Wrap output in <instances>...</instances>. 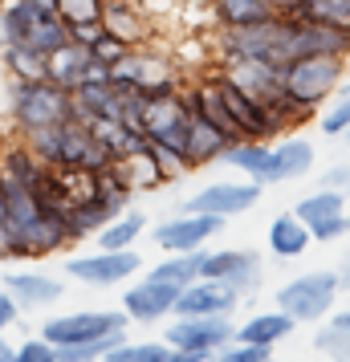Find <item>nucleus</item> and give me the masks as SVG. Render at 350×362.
<instances>
[{
    "label": "nucleus",
    "instance_id": "obj_9",
    "mask_svg": "<svg viewBox=\"0 0 350 362\" xmlns=\"http://www.w3.org/2000/svg\"><path fill=\"white\" fill-rule=\"evenodd\" d=\"M196 257H200V277L228 281L240 297H252L265 281L261 257L252 248H200Z\"/></svg>",
    "mask_w": 350,
    "mask_h": 362
},
{
    "label": "nucleus",
    "instance_id": "obj_47",
    "mask_svg": "<svg viewBox=\"0 0 350 362\" xmlns=\"http://www.w3.org/2000/svg\"><path fill=\"white\" fill-rule=\"evenodd\" d=\"M338 285H342V289H350V261L338 269Z\"/></svg>",
    "mask_w": 350,
    "mask_h": 362
},
{
    "label": "nucleus",
    "instance_id": "obj_44",
    "mask_svg": "<svg viewBox=\"0 0 350 362\" xmlns=\"http://www.w3.org/2000/svg\"><path fill=\"white\" fill-rule=\"evenodd\" d=\"M322 187L346 192V187H350V163H334L330 171H322Z\"/></svg>",
    "mask_w": 350,
    "mask_h": 362
},
{
    "label": "nucleus",
    "instance_id": "obj_37",
    "mask_svg": "<svg viewBox=\"0 0 350 362\" xmlns=\"http://www.w3.org/2000/svg\"><path fill=\"white\" fill-rule=\"evenodd\" d=\"M122 163H127V175H131L134 192H151V187H163L167 183V171L159 167V159L151 155V147H143L139 155L122 159Z\"/></svg>",
    "mask_w": 350,
    "mask_h": 362
},
{
    "label": "nucleus",
    "instance_id": "obj_34",
    "mask_svg": "<svg viewBox=\"0 0 350 362\" xmlns=\"http://www.w3.org/2000/svg\"><path fill=\"white\" fill-rule=\"evenodd\" d=\"M317 127H322V134H330V139L350 131V82H338V90L317 106Z\"/></svg>",
    "mask_w": 350,
    "mask_h": 362
},
{
    "label": "nucleus",
    "instance_id": "obj_17",
    "mask_svg": "<svg viewBox=\"0 0 350 362\" xmlns=\"http://www.w3.org/2000/svg\"><path fill=\"white\" fill-rule=\"evenodd\" d=\"M310 167H314V143H310V139H301L298 131L281 134V143H273V151H269V167H265V180H261V187L301 180Z\"/></svg>",
    "mask_w": 350,
    "mask_h": 362
},
{
    "label": "nucleus",
    "instance_id": "obj_11",
    "mask_svg": "<svg viewBox=\"0 0 350 362\" xmlns=\"http://www.w3.org/2000/svg\"><path fill=\"white\" fill-rule=\"evenodd\" d=\"M305 53H338V57H350V29H338V25H326V21H289V33H285L281 45V66L293 62V57H305Z\"/></svg>",
    "mask_w": 350,
    "mask_h": 362
},
{
    "label": "nucleus",
    "instance_id": "obj_30",
    "mask_svg": "<svg viewBox=\"0 0 350 362\" xmlns=\"http://www.w3.org/2000/svg\"><path fill=\"white\" fill-rule=\"evenodd\" d=\"M277 13V0H212L216 25H252Z\"/></svg>",
    "mask_w": 350,
    "mask_h": 362
},
{
    "label": "nucleus",
    "instance_id": "obj_39",
    "mask_svg": "<svg viewBox=\"0 0 350 362\" xmlns=\"http://www.w3.org/2000/svg\"><path fill=\"white\" fill-rule=\"evenodd\" d=\"M57 17L66 21L69 29L78 25H102V0H53Z\"/></svg>",
    "mask_w": 350,
    "mask_h": 362
},
{
    "label": "nucleus",
    "instance_id": "obj_26",
    "mask_svg": "<svg viewBox=\"0 0 350 362\" xmlns=\"http://www.w3.org/2000/svg\"><path fill=\"white\" fill-rule=\"evenodd\" d=\"M41 171H45V163L33 155V147L25 139L0 147V180L4 183H17V187H29L33 192L37 180H41Z\"/></svg>",
    "mask_w": 350,
    "mask_h": 362
},
{
    "label": "nucleus",
    "instance_id": "obj_32",
    "mask_svg": "<svg viewBox=\"0 0 350 362\" xmlns=\"http://www.w3.org/2000/svg\"><path fill=\"white\" fill-rule=\"evenodd\" d=\"M314 350L330 358H350V310L326 313V326L314 334Z\"/></svg>",
    "mask_w": 350,
    "mask_h": 362
},
{
    "label": "nucleus",
    "instance_id": "obj_48",
    "mask_svg": "<svg viewBox=\"0 0 350 362\" xmlns=\"http://www.w3.org/2000/svg\"><path fill=\"white\" fill-rule=\"evenodd\" d=\"M346 212H350V187H346Z\"/></svg>",
    "mask_w": 350,
    "mask_h": 362
},
{
    "label": "nucleus",
    "instance_id": "obj_4",
    "mask_svg": "<svg viewBox=\"0 0 350 362\" xmlns=\"http://www.w3.org/2000/svg\"><path fill=\"white\" fill-rule=\"evenodd\" d=\"M285 33H289V21L281 13H273L265 21H252V25H220L216 29V66L228 62V57H269L281 66V45Z\"/></svg>",
    "mask_w": 350,
    "mask_h": 362
},
{
    "label": "nucleus",
    "instance_id": "obj_22",
    "mask_svg": "<svg viewBox=\"0 0 350 362\" xmlns=\"http://www.w3.org/2000/svg\"><path fill=\"white\" fill-rule=\"evenodd\" d=\"M131 204H122V199H115V196H90V199H82V204H74L69 208V228H74V240H94V232L98 228H106L110 220H115L118 212H127Z\"/></svg>",
    "mask_w": 350,
    "mask_h": 362
},
{
    "label": "nucleus",
    "instance_id": "obj_42",
    "mask_svg": "<svg viewBox=\"0 0 350 362\" xmlns=\"http://www.w3.org/2000/svg\"><path fill=\"white\" fill-rule=\"evenodd\" d=\"M314 240H338V236H346L350 232V212L342 216H330V220H322V224H314Z\"/></svg>",
    "mask_w": 350,
    "mask_h": 362
},
{
    "label": "nucleus",
    "instance_id": "obj_36",
    "mask_svg": "<svg viewBox=\"0 0 350 362\" xmlns=\"http://www.w3.org/2000/svg\"><path fill=\"white\" fill-rule=\"evenodd\" d=\"M147 277L184 289V285H192V281L200 277V257H196V252H167V261H159L155 269H147Z\"/></svg>",
    "mask_w": 350,
    "mask_h": 362
},
{
    "label": "nucleus",
    "instance_id": "obj_20",
    "mask_svg": "<svg viewBox=\"0 0 350 362\" xmlns=\"http://www.w3.org/2000/svg\"><path fill=\"white\" fill-rule=\"evenodd\" d=\"M90 62H94V57H90V45H82V41H74V37H69L66 45H57V49L45 53V78L74 94V90L86 82Z\"/></svg>",
    "mask_w": 350,
    "mask_h": 362
},
{
    "label": "nucleus",
    "instance_id": "obj_23",
    "mask_svg": "<svg viewBox=\"0 0 350 362\" xmlns=\"http://www.w3.org/2000/svg\"><path fill=\"white\" fill-rule=\"evenodd\" d=\"M228 147H233V139L220 131V127H212L204 115L192 110V127H187V163H192V171L224 159V151Z\"/></svg>",
    "mask_w": 350,
    "mask_h": 362
},
{
    "label": "nucleus",
    "instance_id": "obj_16",
    "mask_svg": "<svg viewBox=\"0 0 350 362\" xmlns=\"http://www.w3.org/2000/svg\"><path fill=\"white\" fill-rule=\"evenodd\" d=\"M175 297H180V285H167V281H155V277H143L139 285H131L122 293V313L131 322H163L175 313Z\"/></svg>",
    "mask_w": 350,
    "mask_h": 362
},
{
    "label": "nucleus",
    "instance_id": "obj_28",
    "mask_svg": "<svg viewBox=\"0 0 350 362\" xmlns=\"http://www.w3.org/2000/svg\"><path fill=\"white\" fill-rule=\"evenodd\" d=\"M147 232V216L143 212H118L106 228H98L94 232V245L98 248H106V252H122V248H134L139 245V236Z\"/></svg>",
    "mask_w": 350,
    "mask_h": 362
},
{
    "label": "nucleus",
    "instance_id": "obj_33",
    "mask_svg": "<svg viewBox=\"0 0 350 362\" xmlns=\"http://www.w3.org/2000/svg\"><path fill=\"white\" fill-rule=\"evenodd\" d=\"M106 362H180V354H175V346L167 342H122L110 346L106 350Z\"/></svg>",
    "mask_w": 350,
    "mask_h": 362
},
{
    "label": "nucleus",
    "instance_id": "obj_29",
    "mask_svg": "<svg viewBox=\"0 0 350 362\" xmlns=\"http://www.w3.org/2000/svg\"><path fill=\"white\" fill-rule=\"evenodd\" d=\"M269 151H273V143H265V139H240V143H233L224 151V163L236 167L245 180L261 183L265 180V167H269Z\"/></svg>",
    "mask_w": 350,
    "mask_h": 362
},
{
    "label": "nucleus",
    "instance_id": "obj_18",
    "mask_svg": "<svg viewBox=\"0 0 350 362\" xmlns=\"http://www.w3.org/2000/svg\"><path fill=\"white\" fill-rule=\"evenodd\" d=\"M102 29H110L115 37H122L127 45H151V17L143 4H134V0H102Z\"/></svg>",
    "mask_w": 350,
    "mask_h": 362
},
{
    "label": "nucleus",
    "instance_id": "obj_25",
    "mask_svg": "<svg viewBox=\"0 0 350 362\" xmlns=\"http://www.w3.org/2000/svg\"><path fill=\"white\" fill-rule=\"evenodd\" d=\"M86 127L98 134V143L110 151V159H118V163L147 147V134L139 131V127H131V122H122V118H94Z\"/></svg>",
    "mask_w": 350,
    "mask_h": 362
},
{
    "label": "nucleus",
    "instance_id": "obj_27",
    "mask_svg": "<svg viewBox=\"0 0 350 362\" xmlns=\"http://www.w3.org/2000/svg\"><path fill=\"white\" fill-rule=\"evenodd\" d=\"M310 245H314V232H310V224L301 216H293V212L273 216V224H269V248H273V257H301Z\"/></svg>",
    "mask_w": 350,
    "mask_h": 362
},
{
    "label": "nucleus",
    "instance_id": "obj_13",
    "mask_svg": "<svg viewBox=\"0 0 350 362\" xmlns=\"http://www.w3.org/2000/svg\"><path fill=\"white\" fill-rule=\"evenodd\" d=\"M245 297L236 293L228 281H216V277H196L192 285L180 289L175 297V313L180 317H204V313H212V317H233V310L240 305ZM171 313V317H175Z\"/></svg>",
    "mask_w": 350,
    "mask_h": 362
},
{
    "label": "nucleus",
    "instance_id": "obj_3",
    "mask_svg": "<svg viewBox=\"0 0 350 362\" xmlns=\"http://www.w3.org/2000/svg\"><path fill=\"white\" fill-rule=\"evenodd\" d=\"M338 293H342L338 269H310V273H301V277L285 281L281 289L273 293V301H277V310H285L298 326H305V322H322V317L334 310Z\"/></svg>",
    "mask_w": 350,
    "mask_h": 362
},
{
    "label": "nucleus",
    "instance_id": "obj_46",
    "mask_svg": "<svg viewBox=\"0 0 350 362\" xmlns=\"http://www.w3.org/2000/svg\"><path fill=\"white\" fill-rule=\"evenodd\" d=\"M4 45H13V37H8V17H4V0H0V49Z\"/></svg>",
    "mask_w": 350,
    "mask_h": 362
},
{
    "label": "nucleus",
    "instance_id": "obj_31",
    "mask_svg": "<svg viewBox=\"0 0 350 362\" xmlns=\"http://www.w3.org/2000/svg\"><path fill=\"white\" fill-rule=\"evenodd\" d=\"M342 212H346V192H334V187H317V192H310L305 199L293 204V216H301L310 228L322 224V220H330V216H342Z\"/></svg>",
    "mask_w": 350,
    "mask_h": 362
},
{
    "label": "nucleus",
    "instance_id": "obj_40",
    "mask_svg": "<svg viewBox=\"0 0 350 362\" xmlns=\"http://www.w3.org/2000/svg\"><path fill=\"white\" fill-rule=\"evenodd\" d=\"M310 21H326L338 29H350V0H301Z\"/></svg>",
    "mask_w": 350,
    "mask_h": 362
},
{
    "label": "nucleus",
    "instance_id": "obj_45",
    "mask_svg": "<svg viewBox=\"0 0 350 362\" xmlns=\"http://www.w3.org/2000/svg\"><path fill=\"white\" fill-rule=\"evenodd\" d=\"M0 362H17V346L4 338V329H0Z\"/></svg>",
    "mask_w": 350,
    "mask_h": 362
},
{
    "label": "nucleus",
    "instance_id": "obj_6",
    "mask_svg": "<svg viewBox=\"0 0 350 362\" xmlns=\"http://www.w3.org/2000/svg\"><path fill=\"white\" fill-rule=\"evenodd\" d=\"M4 17H8L13 45H33V49L49 53L69 41V25L57 17L53 4H41V0H4Z\"/></svg>",
    "mask_w": 350,
    "mask_h": 362
},
{
    "label": "nucleus",
    "instance_id": "obj_15",
    "mask_svg": "<svg viewBox=\"0 0 350 362\" xmlns=\"http://www.w3.org/2000/svg\"><path fill=\"white\" fill-rule=\"evenodd\" d=\"M257 199H261V183H252V180H240V183H208V187H200L196 196H187L184 212H208V216L228 220V216L249 212Z\"/></svg>",
    "mask_w": 350,
    "mask_h": 362
},
{
    "label": "nucleus",
    "instance_id": "obj_5",
    "mask_svg": "<svg viewBox=\"0 0 350 362\" xmlns=\"http://www.w3.org/2000/svg\"><path fill=\"white\" fill-rule=\"evenodd\" d=\"M346 74V57L338 53H305V57H293L285 62V94L301 106H322L330 98L338 82Z\"/></svg>",
    "mask_w": 350,
    "mask_h": 362
},
{
    "label": "nucleus",
    "instance_id": "obj_24",
    "mask_svg": "<svg viewBox=\"0 0 350 362\" xmlns=\"http://www.w3.org/2000/svg\"><path fill=\"white\" fill-rule=\"evenodd\" d=\"M293 329H298V322H293L285 310H277V305H273V310H265V313H252V317H245V322L236 326V338H240V342H257V346H269V350H273V346L285 342Z\"/></svg>",
    "mask_w": 350,
    "mask_h": 362
},
{
    "label": "nucleus",
    "instance_id": "obj_2",
    "mask_svg": "<svg viewBox=\"0 0 350 362\" xmlns=\"http://www.w3.org/2000/svg\"><path fill=\"white\" fill-rule=\"evenodd\" d=\"M131 317L122 310H82V313H62V317H45V326L37 334H45L57 350L62 346H102L110 350L127 338Z\"/></svg>",
    "mask_w": 350,
    "mask_h": 362
},
{
    "label": "nucleus",
    "instance_id": "obj_49",
    "mask_svg": "<svg viewBox=\"0 0 350 362\" xmlns=\"http://www.w3.org/2000/svg\"><path fill=\"white\" fill-rule=\"evenodd\" d=\"M342 139H346V147H350V131H346V134H342Z\"/></svg>",
    "mask_w": 350,
    "mask_h": 362
},
{
    "label": "nucleus",
    "instance_id": "obj_14",
    "mask_svg": "<svg viewBox=\"0 0 350 362\" xmlns=\"http://www.w3.org/2000/svg\"><path fill=\"white\" fill-rule=\"evenodd\" d=\"M216 74L228 78L233 86H240L245 94L261 98V102L285 90V66L269 62V57H228V62L216 66Z\"/></svg>",
    "mask_w": 350,
    "mask_h": 362
},
{
    "label": "nucleus",
    "instance_id": "obj_21",
    "mask_svg": "<svg viewBox=\"0 0 350 362\" xmlns=\"http://www.w3.org/2000/svg\"><path fill=\"white\" fill-rule=\"evenodd\" d=\"M74 118L82 122H94V118H122V94L110 78H86L78 90H74Z\"/></svg>",
    "mask_w": 350,
    "mask_h": 362
},
{
    "label": "nucleus",
    "instance_id": "obj_43",
    "mask_svg": "<svg viewBox=\"0 0 350 362\" xmlns=\"http://www.w3.org/2000/svg\"><path fill=\"white\" fill-rule=\"evenodd\" d=\"M17 317H21V301L8 293L4 285H0V329H8L13 322H17Z\"/></svg>",
    "mask_w": 350,
    "mask_h": 362
},
{
    "label": "nucleus",
    "instance_id": "obj_19",
    "mask_svg": "<svg viewBox=\"0 0 350 362\" xmlns=\"http://www.w3.org/2000/svg\"><path fill=\"white\" fill-rule=\"evenodd\" d=\"M8 293L21 301V310H37V305H49V301H57V297L66 293V285H62V277H53V273H37V269H8L4 273V281H0Z\"/></svg>",
    "mask_w": 350,
    "mask_h": 362
},
{
    "label": "nucleus",
    "instance_id": "obj_1",
    "mask_svg": "<svg viewBox=\"0 0 350 362\" xmlns=\"http://www.w3.org/2000/svg\"><path fill=\"white\" fill-rule=\"evenodd\" d=\"M8 110L21 134L45 131V127H62L74 118V94L62 90L57 82L41 78V82H13L8 90Z\"/></svg>",
    "mask_w": 350,
    "mask_h": 362
},
{
    "label": "nucleus",
    "instance_id": "obj_7",
    "mask_svg": "<svg viewBox=\"0 0 350 362\" xmlns=\"http://www.w3.org/2000/svg\"><path fill=\"white\" fill-rule=\"evenodd\" d=\"M163 338L175 346L180 362H212L236 338V322L233 317H212V313H204V317H180L175 313V322L167 326Z\"/></svg>",
    "mask_w": 350,
    "mask_h": 362
},
{
    "label": "nucleus",
    "instance_id": "obj_12",
    "mask_svg": "<svg viewBox=\"0 0 350 362\" xmlns=\"http://www.w3.org/2000/svg\"><path fill=\"white\" fill-rule=\"evenodd\" d=\"M220 228H224L220 216L180 212V216H171V220H163V224H155L151 240L163 248V252H200L208 245V236H216Z\"/></svg>",
    "mask_w": 350,
    "mask_h": 362
},
{
    "label": "nucleus",
    "instance_id": "obj_38",
    "mask_svg": "<svg viewBox=\"0 0 350 362\" xmlns=\"http://www.w3.org/2000/svg\"><path fill=\"white\" fill-rule=\"evenodd\" d=\"M131 49H134V45H127V41H122V37H115L110 29H98V37L90 41V57H94V62H102L106 69H115L118 62H127V57H131Z\"/></svg>",
    "mask_w": 350,
    "mask_h": 362
},
{
    "label": "nucleus",
    "instance_id": "obj_10",
    "mask_svg": "<svg viewBox=\"0 0 350 362\" xmlns=\"http://www.w3.org/2000/svg\"><path fill=\"white\" fill-rule=\"evenodd\" d=\"M143 269V257L134 248H122V252H90V257H69L66 261V273L82 285H94V289H106V285H122L131 281L134 273Z\"/></svg>",
    "mask_w": 350,
    "mask_h": 362
},
{
    "label": "nucleus",
    "instance_id": "obj_41",
    "mask_svg": "<svg viewBox=\"0 0 350 362\" xmlns=\"http://www.w3.org/2000/svg\"><path fill=\"white\" fill-rule=\"evenodd\" d=\"M17 362H57V346L45 334H37V338L17 346Z\"/></svg>",
    "mask_w": 350,
    "mask_h": 362
},
{
    "label": "nucleus",
    "instance_id": "obj_35",
    "mask_svg": "<svg viewBox=\"0 0 350 362\" xmlns=\"http://www.w3.org/2000/svg\"><path fill=\"white\" fill-rule=\"evenodd\" d=\"M4 69L13 74V82H41L45 78V53L33 45H4Z\"/></svg>",
    "mask_w": 350,
    "mask_h": 362
},
{
    "label": "nucleus",
    "instance_id": "obj_8",
    "mask_svg": "<svg viewBox=\"0 0 350 362\" xmlns=\"http://www.w3.org/2000/svg\"><path fill=\"white\" fill-rule=\"evenodd\" d=\"M187 90V86H184ZM163 94V98H147L143 106V134L147 143L180 155L187 163V127H192V106H187V94ZM192 167V163H187Z\"/></svg>",
    "mask_w": 350,
    "mask_h": 362
}]
</instances>
